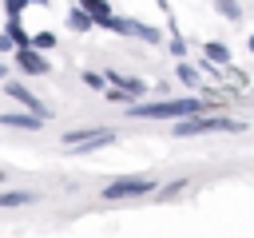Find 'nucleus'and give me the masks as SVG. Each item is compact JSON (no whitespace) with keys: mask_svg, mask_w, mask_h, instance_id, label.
Masks as SVG:
<instances>
[{"mask_svg":"<svg viewBox=\"0 0 254 238\" xmlns=\"http://www.w3.org/2000/svg\"><path fill=\"white\" fill-rule=\"evenodd\" d=\"M194 111H206L202 99H163V103H139L131 107L135 119H183V115H194Z\"/></svg>","mask_w":254,"mask_h":238,"instance_id":"obj_1","label":"nucleus"},{"mask_svg":"<svg viewBox=\"0 0 254 238\" xmlns=\"http://www.w3.org/2000/svg\"><path fill=\"white\" fill-rule=\"evenodd\" d=\"M206 131H242V123L226 119V115H202V111H194L190 119L183 115V123L175 127V135H206Z\"/></svg>","mask_w":254,"mask_h":238,"instance_id":"obj_2","label":"nucleus"},{"mask_svg":"<svg viewBox=\"0 0 254 238\" xmlns=\"http://www.w3.org/2000/svg\"><path fill=\"white\" fill-rule=\"evenodd\" d=\"M155 190V182L151 178H119V182H111V186H103V198H135V194H151Z\"/></svg>","mask_w":254,"mask_h":238,"instance_id":"obj_3","label":"nucleus"},{"mask_svg":"<svg viewBox=\"0 0 254 238\" xmlns=\"http://www.w3.org/2000/svg\"><path fill=\"white\" fill-rule=\"evenodd\" d=\"M115 139V131H67L64 143L67 147H79V151H95V147H107Z\"/></svg>","mask_w":254,"mask_h":238,"instance_id":"obj_4","label":"nucleus"},{"mask_svg":"<svg viewBox=\"0 0 254 238\" xmlns=\"http://www.w3.org/2000/svg\"><path fill=\"white\" fill-rule=\"evenodd\" d=\"M107 79H111V83H119V87H123L127 95H143V91H147V87H143V79H131V75H119V71H111Z\"/></svg>","mask_w":254,"mask_h":238,"instance_id":"obj_5","label":"nucleus"},{"mask_svg":"<svg viewBox=\"0 0 254 238\" xmlns=\"http://www.w3.org/2000/svg\"><path fill=\"white\" fill-rule=\"evenodd\" d=\"M202 52H206V60H210V63H218V67H226V63H230V52H226V44H214V40H210Z\"/></svg>","mask_w":254,"mask_h":238,"instance_id":"obj_6","label":"nucleus"},{"mask_svg":"<svg viewBox=\"0 0 254 238\" xmlns=\"http://www.w3.org/2000/svg\"><path fill=\"white\" fill-rule=\"evenodd\" d=\"M20 67H24V71H48V63H44L36 52H20Z\"/></svg>","mask_w":254,"mask_h":238,"instance_id":"obj_7","label":"nucleus"},{"mask_svg":"<svg viewBox=\"0 0 254 238\" xmlns=\"http://www.w3.org/2000/svg\"><path fill=\"white\" fill-rule=\"evenodd\" d=\"M0 123H12V127H40V119H32V115H0Z\"/></svg>","mask_w":254,"mask_h":238,"instance_id":"obj_8","label":"nucleus"},{"mask_svg":"<svg viewBox=\"0 0 254 238\" xmlns=\"http://www.w3.org/2000/svg\"><path fill=\"white\" fill-rule=\"evenodd\" d=\"M83 12H87V16H99V20H107V16H111V8H107L103 0H83Z\"/></svg>","mask_w":254,"mask_h":238,"instance_id":"obj_9","label":"nucleus"},{"mask_svg":"<svg viewBox=\"0 0 254 238\" xmlns=\"http://www.w3.org/2000/svg\"><path fill=\"white\" fill-rule=\"evenodd\" d=\"M28 198H32V194H24V190H4V194H0V206H24Z\"/></svg>","mask_w":254,"mask_h":238,"instance_id":"obj_10","label":"nucleus"},{"mask_svg":"<svg viewBox=\"0 0 254 238\" xmlns=\"http://www.w3.org/2000/svg\"><path fill=\"white\" fill-rule=\"evenodd\" d=\"M8 91H12V95H16V99H24V103H28V107H32V111H36V115H44V107H40V103H36V99H32V95H28V91H24V87H16V83H12V87H8Z\"/></svg>","mask_w":254,"mask_h":238,"instance_id":"obj_11","label":"nucleus"},{"mask_svg":"<svg viewBox=\"0 0 254 238\" xmlns=\"http://www.w3.org/2000/svg\"><path fill=\"white\" fill-rule=\"evenodd\" d=\"M71 28H79V32H83V28H91V20H87V12H71Z\"/></svg>","mask_w":254,"mask_h":238,"instance_id":"obj_12","label":"nucleus"},{"mask_svg":"<svg viewBox=\"0 0 254 238\" xmlns=\"http://www.w3.org/2000/svg\"><path fill=\"white\" fill-rule=\"evenodd\" d=\"M83 83H87V87H95V91H99V87H103V75H95V71H83Z\"/></svg>","mask_w":254,"mask_h":238,"instance_id":"obj_13","label":"nucleus"},{"mask_svg":"<svg viewBox=\"0 0 254 238\" xmlns=\"http://www.w3.org/2000/svg\"><path fill=\"white\" fill-rule=\"evenodd\" d=\"M218 8H222V16H238V4L234 0H218Z\"/></svg>","mask_w":254,"mask_h":238,"instance_id":"obj_14","label":"nucleus"},{"mask_svg":"<svg viewBox=\"0 0 254 238\" xmlns=\"http://www.w3.org/2000/svg\"><path fill=\"white\" fill-rule=\"evenodd\" d=\"M250 52H254V36H250Z\"/></svg>","mask_w":254,"mask_h":238,"instance_id":"obj_15","label":"nucleus"}]
</instances>
